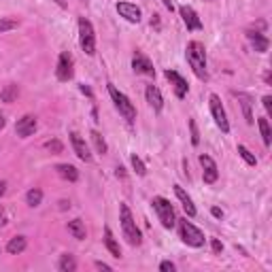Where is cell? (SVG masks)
Masks as SVG:
<instances>
[{
  "label": "cell",
  "mask_w": 272,
  "mask_h": 272,
  "mask_svg": "<svg viewBox=\"0 0 272 272\" xmlns=\"http://www.w3.org/2000/svg\"><path fill=\"white\" fill-rule=\"evenodd\" d=\"M185 58H187L189 68L200 81H209V70H206V49L200 41H189L185 47Z\"/></svg>",
  "instance_id": "obj_1"
},
{
  "label": "cell",
  "mask_w": 272,
  "mask_h": 272,
  "mask_svg": "<svg viewBox=\"0 0 272 272\" xmlns=\"http://www.w3.org/2000/svg\"><path fill=\"white\" fill-rule=\"evenodd\" d=\"M119 221H122V232H124V238L132 245V247H138L143 243V234H140L138 225L132 217V211H130L128 204H119Z\"/></svg>",
  "instance_id": "obj_2"
},
{
  "label": "cell",
  "mask_w": 272,
  "mask_h": 272,
  "mask_svg": "<svg viewBox=\"0 0 272 272\" xmlns=\"http://www.w3.org/2000/svg\"><path fill=\"white\" fill-rule=\"evenodd\" d=\"M108 94H111V100L115 102V108L119 111V115H122L126 122L132 124L134 119H136V106L130 102V98L124 92H119L113 83H108Z\"/></svg>",
  "instance_id": "obj_3"
},
{
  "label": "cell",
  "mask_w": 272,
  "mask_h": 272,
  "mask_svg": "<svg viewBox=\"0 0 272 272\" xmlns=\"http://www.w3.org/2000/svg\"><path fill=\"white\" fill-rule=\"evenodd\" d=\"M177 223H179V234H181V241L185 243V245H189V247H193V249H200V247H204V232L200 230V227H196L191 221H187V217L185 219H177Z\"/></svg>",
  "instance_id": "obj_4"
},
{
  "label": "cell",
  "mask_w": 272,
  "mask_h": 272,
  "mask_svg": "<svg viewBox=\"0 0 272 272\" xmlns=\"http://www.w3.org/2000/svg\"><path fill=\"white\" fill-rule=\"evenodd\" d=\"M151 204H153L162 225H164L166 230H172V227L177 225V213H175V206L170 204V200L162 198V196H156V198L151 200Z\"/></svg>",
  "instance_id": "obj_5"
},
{
  "label": "cell",
  "mask_w": 272,
  "mask_h": 272,
  "mask_svg": "<svg viewBox=\"0 0 272 272\" xmlns=\"http://www.w3.org/2000/svg\"><path fill=\"white\" fill-rule=\"evenodd\" d=\"M79 45L81 49L88 53V56H94L96 53V34H94V26L90 19L81 17L79 19Z\"/></svg>",
  "instance_id": "obj_6"
},
{
  "label": "cell",
  "mask_w": 272,
  "mask_h": 272,
  "mask_svg": "<svg viewBox=\"0 0 272 272\" xmlns=\"http://www.w3.org/2000/svg\"><path fill=\"white\" fill-rule=\"evenodd\" d=\"M209 106H211V115L215 119L217 128H219L223 134H227V132H230V124H227V115H225V108L221 104V98L217 94H211L209 96Z\"/></svg>",
  "instance_id": "obj_7"
},
{
  "label": "cell",
  "mask_w": 272,
  "mask_h": 272,
  "mask_svg": "<svg viewBox=\"0 0 272 272\" xmlns=\"http://www.w3.org/2000/svg\"><path fill=\"white\" fill-rule=\"evenodd\" d=\"M72 66H74V60L68 51H62L60 58H58V68H56V77L60 81H70L72 79Z\"/></svg>",
  "instance_id": "obj_8"
},
{
  "label": "cell",
  "mask_w": 272,
  "mask_h": 272,
  "mask_svg": "<svg viewBox=\"0 0 272 272\" xmlns=\"http://www.w3.org/2000/svg\"><path fill=\"white\" fill-rule=\"evenodd\" d=\"M200 166H202V181L206 185H213L217 183V179H219V168H217L215 160L211 156H200Z\"/></svg>",
  "instance_id": "obj_9"
},
{
  "label": "cell",
  "mask_w": 272,
  "mask_h": 272,
  "mask_svg": "<svg viewBox=\"0 0 272 272\" xmlns=\"http://www.w3.org/2000/svg\"><path fill=\"white\" fill-rule=\"evenodd\" d=\"M164 77L170 81V85H172V90H175V94H177V98H185L187 96V92H189V85H187V81H185L181 74L177 72V70H170V68H166L164 70Z\"/></svg>",
  "instance_id": "obj_10"
},
{
  "label": "cell",
  "mask_w": 272,
  "mask_h": 272,
  "mask_svg": "<svg viewBox=\"0 0 272 272\" xmlns=\"http://www.w3.org/2000/svg\"><path fill=\"white\" fill-rule=\"evenodd\" d=\"M36 117L34 115H24L21 119H17V124H15V134L21 136V138H28L36 132Z\"/></svg>",
  "instance_id": "obj_11"
},
{
  "label": "cell",
  "mask_w": 272,
  "mask_h": 272,
  "mask_svg": "<svg viewBox=\"0 0 272 272\" xmlns=\"http://www.w3.org/2000/svg\"><path fill=\"white\" fill-rule=\"evenodd\" d=\"M179 13H181V17H183L185 28H187L189 32H196V30H202V28H204V26H202V21H200V17H198V13H196L191 7L183 5V7L179 9Z\"/></svg>",
  "instance_id": "obj_12"
},
{
  "label": "cell",
  "mask_w": 272,
  "mask_h": 272,
  "mask_svg": "<svg viewBox=\"0 0 272 272\" xmlns=\"http://www.w3.org/2000/svg\"><path fill=\"white\" fill-rule=\"evenodd\" d=\"M70 145H72L74 153H77V158H79L81 162H92V160H94L92 153H90L88 143H85V138L79 136L77 132H70Z\"/></svg>",
  "instance_id": "obj_13"
},
{
  "label": "cell",
  "mask_w": 272,
  "mask_h": 272,
  "mask_svg": "<svg viewBox=\"0 0 272 272\" xmlns=\"http://www.w3.org/2000/svg\"><path fill=\"white\" fill-rule=\"evenodd\" d=\"M115 9H117V13L122 15L124 19L130 21V24H138V21H140V9L136 5H132V3H117Z\"/></svg>",
  "instance_id": "obj_14"
},
{
  "label": "cell",
  "mask_w": 272,
  "mask_h": 272,
  "mask_svg": "<svg viewBox=\"0 0 272 272\" xmlns=\"http://www.w3.org/2000/svg\"><path fill=\"white\" fill-rule=\"evenodd\" d=\"M132 68H134V72H138V74H147V77H153V74H156L153 64H151L149 58H145L143 53H136V56L132 58Z\"/></svg>",
  "instance_id": "obj_15"
},
{
  "label": "cell",
  "mask_w": 272,
  "mask_h": 272,
  "mask_svg": "<svg viewBox=\"0 0 272 272\" xmlns=\"http://www.w3.org/2000/svg\"><path fill=\"white\" fill-rule=\"evenodd\" d=\"M145 98H147L149 106L153 108L156 113H160L162 108H164V98H162V92L156 88V85H147V90H145Z\"/></svg>",
  "instance_id": "obj_16"
},
{
  "label": "cell",
  "mask_w": 272,
  "mask_h": 272,
  "mask_svg": "<svg viewBox=\"0 0 272 272\" xmlns=\"http://www.w3.org/2000/svg\"><path fill=\"white\" fill-rule=\"evenodd\" d=\"M175 196L179 198V202H181V206H183L185 215H187V217H196V204H193V200L189 198L187 191H185L181 185H175Z\"/></svg>",
  "instance_id": "obj_17"
},
{
  "label": "cell",
  "mask_w": 272,
  "mask_h": 272,
  "mask_svg": "<svg viewBox=\"0 0 272 272\" xmlns=\"http://www.w3.org/2000/svg\"><path fill=\"white\" fill-rule=\"evenodd\" d=\"M247 38H249V43H251V47H253L257 53H266V51H268V47H270L268 38H266L264 34H259V32L249 30V32H247Z\"/></svg>",
  "instance_id": "obj_18"
},
{
  "label": "cell",
  "mask_w": 272,
  "mask_h": 272,
  "mask_svg": "<svg viewBox=\"0 0 272 272\" xmlns=\"http://www.w3.org/2000/svg\"><path fill=\"white\" fill-rule=\"evenodd\" d=\"M104 247L108 249V253H111L113 257H122V247H119V243L115 241V236H113V232H111V227H104Z\"/></svg>",
  "instance_id": "obj_19"
},
{
  "label": "cell",
  "mask_w": 272,
  "mask_h": 272,
  "mask_svg": "<svg viewBox=\"0 0 272 272\" xmlns=\"http://www.w3.org/2000/svg\"><path fill=\"white\" fill-rule=\"evenodd\" d=\"M56 170H58V175H60L64 181H70V183L79 181V170L74 168L72 164H58Z\"/></svg>",
  "instance_id": "obj_20"
},
{
  "label": "cell",
  "mask_w": 272,
  "mask_h": 272,
  "mask_svg": "<svg viewBox=\"0 0 272 272\" xmlns=\"http://www.w3.org/2000/svg\"><path fill=\"white\" fill-rule=\"evenodd\" d=\"M26 247H28L26 236H15V238H11V241H9L7 251H9L11 255H19V253L26 251Z\"/></svg>",
  "instance_id": "obj_21"
},
{
  "label": "cell",
  "mask_w": 272,
  "mask_h": 272,
  "mask_svg": "<svg viewBox=\"0 0 272 272\" xmlns=\"http://www.w3.org/2000/svg\"><path fill=\"white\" fill-rule=\"evenodd\" d=\"M234 96H238V100L243 104V111H245V119L247 124H253V113H251V96H247L243 92H234Z\"/></svg>",
  "instance_id": "obj_22"
},
{
  "label": "cell",
  "mask_w": 272,
  "mask_h": 272,
  "mask_svg": "<svg viewBox=\"0 0 272 272\" xmlns=\"http://www.w3.org/2000/svg\"><path fill=\"white\" fill-rule=\"evenodd\" d=\"M68 232L72 234V238H77V241H83L85 238V225L81 219H72L68 221Z\"/></svg>",
  "instance_id": "obj_23"
},
{
  "label": "cell",
  "mask_w": 272,
  "mask_h": 272,
  "mask_svg": "<svg viewBox=\"0 0 272 272\" xmlns=\"http://www.w3.org/2000/svg\"><path fill=\"white\" fill-rule=\"evenodd\" d=\"M257 126H259V132H262V140H264V145H266V147H270V143H272V132H270L268 117L257 119Z\"/></svg>",
  "instance_id": "obj_24"
},
{
  "label": "cell",
  "mask_w": 272,
  "mask_h": 272,
  "mask_svg": "<svg viewBox=\"0 0 272 272\" xmlns=\"http://www.w3.org/2000/svg\"><path fill=\"white\" fill-rule=\"evenodd\" d=\"M17 94H19L17 85H15V83H9L7 88H5L3 92H0V100H3V102H9V104H11V102H15Z\"/></svg>",
  "instance_id": "obj_25"
},
{
  "label": "cell",
  "mask_w": 272,
  "mask_h": 272,
  "mask_svg": "<svg viewBox=\"0 0 272 272\" xmlns=\"http://www.w3.org/2000/svg\"><path fill=\"white\" fill-rule=\"evenodd\" d=\"M58 270L60 272H74L77 270V262H74V257L72 255H62L60 257V264H58Z\"/></svg>",
  "instance_id": "obj_26"
},
{
  "label": "cell",
  "mask_w": 272,
  "mask_h": 272,
  "mask_svg": "<svg viewBox=\"0 0 272 272\" xmlns=\"http://www.w3.org/2000/svg\"><path fill=\"white\" fill-rule=\"evenodd\" d=\"M92 143H94V147H96V153H100V156H104L106 153V143H104V138H102V134L98 132V130H92Z\"/></svg>",
  "instance_id": "obj_27"
},
{
  "label": "cell",
  "mask_w": 272,
  "mask_h": 272,
  "mask_svg": "<svg viewBox=\"0 0 272 272\" xmlns=\"http://www.w3.org/2000/svg\"><path fill=\"white\" fill-rule=\"evenodd\" d=\"M41 202H43V191H41L38 187L30 189V191L26 193V204H28V206H32V209H34V206H38Z\"/></svg>",
  "instance_id": "obj_28"
},
{
  "label": "cell",
  "mask_w": 272,
  "mask_h": 272,
  "mask_svg": "<svg viewBox=\"0 0 272 272\" xmlns=\"http://www.w3.org/2000/svg\"><path fill=\"white\" fill-rule=\"evenodd\" d=\"M236 151H238V156H241L249 166H255V164H257V158H255V156H253L251 151H249L245 145H238V147H236Z\"/></svg>",
  "instance_id": "obj_29"
},
{
  "label": "cell",
  "mask_w": 272,
  "mask_h": 272,
  "mask_svg": "<svg viewBox=\"0 0 272 272\" xmlns=\"http://www.w3.org/2000/svg\"><path fill=\"white\" fill-rule=\"evenodd\" d=\"M130 162H132V168L136 170V175H138V177H145V175H147V166H145V162L140 160L136 153L130 156Z\"/></svg>",
  "instance_id": "obj_30"
},
{
  "label": "cell",
  "mask_w": 272,
  "mask_h": 272,
  "mask_svg": "<svg viewBox=\"0 0 272 272\" xmlns=\"http://www.w3.org/2000/svg\"><path fill=\"white\" fill-rule=\"evenodd\" d=\"M45 149L47 151H51V153H62V149H64V145L60 143V140L58 138H51V140H47V143H45Z\"/></svg>",
  "instance_id": "obj_31"
},
{
  "label": "cell",
  "mask_w": 272,
  "mask_h": 272,
  "mask_svg": "<svg viewBox=\"0 0 272 272\" xmlns=\"http://www.w3.org/2000/svg\"><path fill=\"white\" fill-rule=\"evenodd\" d=\"M17 28V21L15 19H11V17H3L0 19V34L3 32H9V30H15Z\"/></svg>",
  "instance_id": "obj_32"
},
{
  "label": "cell",
  "mask_w": 272,
  "mask_h": 272,
  "mask_svg": "<svg viewBox=\"0 0 272 272\" xmlns=\"http://www.w3.org/2000/svg\"><path fill=\"white\" fill-rule=\"evenodd\" d=\"M189 130H191V145H198L200 143V132H198V126H196L193 119H189Z\"/></svg>",
  "instance_id": "obj_33"
},
{
  "label": "cell",
  "mask_w": 272,
  "mask_h": 272,
  "mask_svg": "<svg viewBox=\"0 0 272 272\" xmlns=\"http://www.w3.org/2000/svg\"><path fill=\"white\" fill-rule=\"evenodd\" d=\"M160 270H162V272H175V270H177V266L166 259V262H162V264H160Z\"/></svg>",
  "instance_id": "obj_34"
},
{
  "label": "cell",
  "mask_w": 272,
  "mask_h": 272,
  "mask_svg": "<svg viewBox=\"0 0 272 272\" xmlns=\"http://www.w3.org/2000/svg\"><path fill=\"white\" fill-rule=\"evenodd\" d=\"M211 247H213V253H221L223 251V245L217 241V238H213V241H211Z\"/></svg>",
  "instance_id": "obj_35"
},
{
  "label": "cell",
  "mask_w": 272,
  "mask_h": 272,
  "mask_svg": "<svg viewBox=\"0 0 272 272\" xmlns=\"http://www.w3.org/2000/svg\"><path fill=\"white\" fill-rule=\"evenodd\" d=\"M262 102H264L266 113H268V115H272V98H270V96H264V100H262Z\"/></svg>",
  "instance_id": "obj_36"
},
{
  "label": "cell",
  "mask_w": 272,
  "mask_h": 272,
  "mask_svg": "<svg viewBox=\"0 0 272 272\" xmlns=\"http://www.w3.org/2000/svg\"><path fill=\"white\" fill-rule=\"evenodd\" d=\"M94 266H96L98 270H106V272H111V270H113L111 266H108V264H104V262H94Z\"/></svg>",
  "instance_id": "obj_37"
},
{
  "label": "cell",
  "mask_w": 272,
  "mask_h": 272,
  "mask_svg": "<svg viewBox=\"0 0 272 272\" xmlns=\"http://www.w3.org/2000/svg\"><path fill=\"white\" fill-rule=\"evenodd\" d=\"M211 215L217 217V219H221V217H223V211H221V209H217V206H213V209H211Z\"/></svg>",
  "instance_id": "obj_38"
},
{
  "label": "cell",
  "mask_w": 272,
  "mask_h": 272,
  "mask_svg": "<svg viewBox=\"0 0 272 272\" xmlns=\"http://www.w3.org/2000/svg\"><path fill=\"white\" fill-rule=\"evenodd\" d=\"M164 3V7L168 9V11H175V5H172V0H162Z\"/></svg>",
  "instance_id": "obj_39"
},
{
  "label": "cell",
  "mask_w": 272,
  "mask_h": 272,
  "mask_svg": "<svg viewBox=\"0 0 272 272\" xmlns=\"http://www.w3.org/2000/svg\"><path fill=\"white\" fill-rule=\"evenodd\" d=\"M5 191H7V181H0V198L5 196Z\"/></svg>",
  "instance_id": "obj_40"
},
{
  "label": "cell",
  "mask_w": 272,
  "mask_h": 272,
  "mask_svg": "<svg viewBox=\"0 0 272 272\" xmlns=\"http://www.w3.org/2000/svg\"><path fill=\"white\" fill-rule=\"evenodd\" d=\"M117 177H126V172H124V166H117Z\"/></svg>",
  "instance_id": "obj_41"
},
{
  "label": "cell",
  "mask_w": 272,
  "mask_h": 272,
  "mask_svg": "<svg viewBox=\"0 0 272 272\" xmlns=\"http://www.w3.org/2000/svg\"><path fill=\"white\" fill-rule=\"evenodd\" d=\"M60 209H70V202H66V200H62V202H60Z\"/></svg>",
  "instance_id": "obj_42"
},
{
  "label": "cell",
  "mask_w": 272,
  "mask_h": 272,
  "mask_svg": "<svg viewBox=\"0 0 272 272\" xmlns=\"http://www.w3.org/2000/svg\"><path fill=\"white\" fill-rule=\"evenodd\" d=\"M3 128H5V115L0 113V130H3Z\"/></svg>",
  "instance_id": "obj_43"
},
{
  "label": "cell",
  "mask_w": 272,
  "mask_h": 272,
  "mask_svg": "<svg viewBox=\"0 0 272 272\" xmlns=\"http://www.w3.org/2000/svg\"><path fill=\"white\" fill-rule=\"evenodd\" d=\"M0 225H5V213H3V209H0Z\"/></svg>",
  "instance_id": "obj_44"
}]
</instances>
